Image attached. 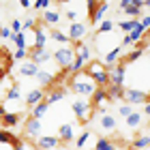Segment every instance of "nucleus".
Wrapping results in <instances>:
<instances>
[{
    "mask_svg": "<svg viewBox=\"0 0 150 150\" xmlns=\"http://www.w3.org/2000/svg\"><path fill=\"white\" fill-rule=\"evenodd\" d=\"M69 86L75 94H79V97H88L90 99L94 90H97V86H94V81L88 77V75L81 71V73H73V77H69Z\"/></svg>",
    "mask_w": 150,
    "mask_h": 150,
    "instance_id": "obj_1",
    "label": "nucleus"
},
{
    "mask_svg": "<svg viewBox=\"0 0 150 150\" xmlns=\"http://www.w3.org/2000/svg\"><path fill=\"white\" fill-rule=\"evenodd\" d=\"M52 58H54V62H56L60 69H71V64H73V60H75L73 47L71 45H62L60 50H56V52L52 54Z\"/></svg>",
    "mask_w": 150,
    "mask_h": 150,
    "instance_id": "obj_2",
    "label": "nucleus"
},
{
    "mask_svg": "<svg viewBox=\"0 0 150 150\" xmlns=\"http://www.w3.org/2000/svg\"><path fill=\"white\" fill-rule=\"evenodd\" d=\"M73 114H75V118H77L79 122H88L92 118V105H90V101H84V99H77V101H73Z\"/></svg>",
    "mask_w": 150,
    "mask_h": 150,
    "instance_id": "obj_3",
    "label": "nucleus"
},
{
    "mask_svg": "<svg viewBox=\"0 0 150 150\" xmlns=\"http://www.w3.org/2000/svg\"><path fill=\"white\" fill-rule=\"evenodd\" d=\"M107 6H110L107 2H94V0H90V2H88V17H90L92 24H99L101 19H103Z\"/></svg>",
    "mask_w": 150,
    "mask_h": 150,
    "instance_id": "obj_4",
    "label": "nucleus"
},
{
    "mask_svg": "<svg viewBox=\"0 0 150 150\" xmlns=\"http://www.w3.org/2000/svg\"><path fill=\"white\" fill-rule=\"evenodd\" d=\"M24 137L28 139H39L41 137V120L32 118V116H28L24 122Z\"/></svg>",
    "mask_w": 150,
    "mask_h": 150,
    "instance_id": "obj_5",
    "label": "nucleus"
},
{
    "mask_svg": "<svg viewBox=\"0 0 150 150\" xmlns=\"http://www.w3.org/2000/svg\"><path fill=\"white\" fill-rule=\"evenodd\" d=\"M125 69H127V64H122V62H116L114 67L107 69V73H110V86L122 88V81H125Z\"/></svg>",
    "mask_w": 150,
    "mask_h": 150,
    "instance_id": "obj_6",
    "label": "nucleus"
},
{
    "mask_svg": "<svg viewBox=\"0 0 150 150\" xmlns=\"http://www.w3.org/2000/svg\"><path fill=\"white\" fill-rule=\"evenodd\" d=\"M122 99H125L129 105L148 103V92H144V90H137V88H129V90H125V94H122Z\"/></svg>",
    "mask_w": 150,
    "mask_h": 150,
    "instance_id": "obj_7",
    "label": "nucleus"
},
{
    "mask_svg": "<svg viewBox=\"0 0 150 150\" xmlns=\"http://www.w3.org/2000/svg\"><path fill=\"white\" fill-rule=\"evenodd\" d=\"M73 47V54H75V60H79V62H84V64H88L90 62V47H88L84 41H75V43L71 45Z\"/></svg>",
    "mask_w": 150,
    "mask_h": 150,
    "instance_id": "obj_8",
    "label": "nucleus"
},
{
    "mask_svg": "<svg viewBox=\"0 0 150 150\" xmlns=\"http://www.w3.org/2000/svg\"><path fill=\"white\" fill-rule=\"evenodd\" d=\"M84 73L90 77L92 81L99 77V75H103V73H107V67L101 62V60H90V62L86 64V69H84Z\"/></svg>",
    "mask_w": 150,
    "mask_h": 150,
    "instance_id": "obj_9",
    "label": "nucleus"
},
{
    "mask_svg": "<svg viewBox=\"0 0 150 150\" xmlns=\"http://www.w3.org/2000/svg\"><path fill=\"white\" fill-rule=\"evenodd\" d=\"M86 35V26L81 24V22H73L69 24V32H67V37H69L71 43H75V41H81Z\"/></svg>",
    "mask_w": 150,
    "mask_h": 150,
    "instance_id": "obj_10",
    "label": "nucleus"
},
{
    "mask_svg": "<svg viewBox=\"0 0 150 150\" xmlns=\"http://www.w3.org/2000/svg\"><path fill=\"white\" fill-rule=\"evenodd\" d=\"M105 103H107V90L105 88H97L94 90V94L90 97V105H92V110H105Z\"/></svg>",
    "mask_w": 150,
    "mask_h": 150,
    "instance_id": "obj_11",
    "label": "nucleus"
},
{
    "mask_svg": "<svg viewBox=\"0 0 150 150\" xmlns=\"http://www.w3.org/2000/svg\"><path fill=\"white\" fill-rule=\"evenodd\" d=\"M28 56H30V60L35 64H43V62H47V60H52V54L47 50H37V47H30Z\"/></svg>",
    "mask_w": 150,
    "mask_h": 150,
    "instance_id": "obj_12",
    "label": "nucleus"
},
{
    "mask_svg": "<svg viewBox=\"0 0 150 150\" xmlns=\"http://www.w3.org/2000/svg\"><path fill=\"white\" fill-rule=\"evenodd\" d=\"M60 146V139L56 135H43V137L37 139V148L39 150H52V148H58Z\"/></svg>",
    "mask_w": 150,
    "mask_h": 150,
    "instance_id": "obj_13",
    "label": "nucleus"
},
{
    "mask_svg": "<svg viewBox=\"0 0 150 150\" xmlns=\"http://www.w3.org/2000/svg\"><path fill=\"white\" fill-rule=\"evenodd\" d=\"M99 127L103 129V131H114V129L118 127V118H116L114 114H101L99 116Z\"/></svg>",
    "mask_w": 150,
    "mask_h": 150,
    "instance_id": "obj_14",
    "label": "nucleus"
},
{
    "mask_svg": "<svg viewBox=\"0 0 150 150\" xmlns=\"http://www.w3.org/2000/svg\"><path fill=\"white\" fill-rule=\"evenodd\" d=\"M43 99H45V90H43V88H35V90H30V92H28V97H26V105H28L30 110H32V107L39 105Z\"/></svg>",
    "mask_w": 150,
    "mask_h": 150,
    "instance_id": "obj_15",
    "label": "nucleus"
},
{
    "mask_svg": "<svg viewBox=\"0 0 150 150\" xmlns=\"http://www.w3.org/2000/svg\"><path fill=\"white\" fill-rule=\"evenodd\" d=\"M47 39H50V35L45 32L43 24H39L37 28H35V47H37V50H45V43H47Z\"/></svg>",
    "mask_w": 150,
    "mask_h": 150,
    "instance_id": "obj_16",
    "label": "nucleus"
},
{
    "mask_svg": "<svg viewBox=\"0 0 150 150\" xmlns=\"http://www.w3.org/2000/svg\"><path fill=\"white\" fill-rule=\"evenodd\" d=\"M19 112H6L2 118H0V129H11V127H15L17 122H19Z\"/></svg>",
    "mask_w": 150,
    "mask_h": 150,
    "instance_id": "obj_17",
    "label": "nucleus"
},
{
    "mask_svg": "<svg viewBox=\"0 0 150 150\" xmlns=\"http://www.w3.org/2000/svg\"><path fill=\"white\" fill-rule=\"evenodd\" d=\"M19 73H22L24 77H37L39 64H35L32 60H26V62H22V67H19Z\"/></svg>",
    "mask_w": 150,
    "mask_h": 150,
    "instance_id": "obj_18",
    "label": "nucleus"
},
{
    "mask_svg": "<svg viewBox=\"0 0 150 150\" xmlns=\"http://www.w3.org/2000/svg\"><path fill=\"white\" fill-rule=\"evenodd\" d=\"M56 137L62 142V144H67V142H71L73 139V125H69V122H67V125H60V129H58V135Z\"/></svg>",
    "mask_w": 150,
    "mask_h": 150,
    "instance_id": "obj_19",
    "label": "nucleus"
},
{
    "mask_svg": "<svg viewBox=\"0 0 150 150\" xmlns=\"http://www.w3.org/2000/svg\"><path fill=\"white\" fill-rule=\"evenodd\" d=\"M67 97V92H64V88H54V90H50L45 94V101H47V105H52V103H58V101H62Z\"/></svg>",
    "mask_w": 150,
    "mask_h": 150,
    "instance_id": "obj_20",
    "label": "nucleus"
},
{
    "mask_svg": "<svg viewBox=\"0 0 150 150\" xmlns=\"http://www.w3.org/2000/svg\"><path fill=\"white\" fill-rule=\"evenodd\" d=\"M118 58H120V45H118V47H114V50H110V52H107V54H105V58L101 60V62H103V64L107 67V69H110V67H114L116 62H118Z\"/></svg>",
    "mask_w": 150,
    "mask_h": 150,
    "instance_id": "obj_21",
    "label": "nucleus"
},
{
    "mask_svg": "<svg viewBox=\"0 0 150 150\" xmlns=\"http://www.w3.org/2000/svg\"><path fill=\"white\" fill-rule=\"evenodd\" d=\"M58 22H60V13H58V11L47 9V11L43 13V24H47V26H56Z\"/></svg>",
    "mask_w": 150,
    "mask_h": 150,
    "instance_id": "obj_22",
    "label": "nucleus"
},
{
    "mask_svg": "<svg viewBox=\"0 0 150 150\" xmlns=\"http://www.w3.org/2000/svg\"><path fill=\"white\" fill-rule=\"evenodd\" d=\"M47 107H50V105H47V101L43 99V101H41L39 105H35V107H32V112H30V116H32V118H37V120H41V118H43V116H45V112H47Z\"/></svg>",
    "mask_w": 150,
    "mask_h": 150,
    "instance_id": "obj_23",
    "label": "nucleus"
},
{
    "mask_svg": "<svg viewBox=\"0 0 150 150\" xmlns=\"http://www.w3.org/2000/svg\"><path fill=\"white\" fill-rule=\"evenodd\" d=\"M150 146V135H139V137H135V142L131 144V150H144Z\"/></svg>",
    "mask_w": 150,
    "mask_h": 150,
    "instance_id": "obj_24",
    "label": "nucleus"
},
{
    "mask_svg": "<svg viewBox=\"0 0 150 150\" xmlns=\"http://www.w3.org/2000/svg\"><path fill=\"white\" fill-rule=\"evenodd\" d=\"M142 122H144V114H139V112H133L131 116L127 118V127L129 129H137Z\"/></svg>",
    "mask_w": 150,
    "mask_h": 150,
    "instance_id": "obj_25",
    "label": "nucleus"
},
{
    "mask_svg": "<svg viewBox=\"0 0 150 150\" xmlns=\"http://www.w3.org/2000/svg\"><path fill=\"white\" fill-rule=\"evenodd\" d=\"M105 90H107V101H118V99H122V94H125V90L118 88V86H107Z\"/></svg>",
    "mask_w": 150,
    "mask_h": 150,
    "instance_id": "obj_26",
    "label": "nucleus"
},
{
    "mask_svg": "<svg viewBox=\"0 0 150 150\" xmlns=\"http://www.w3.org/2000/svg\"><path fill=\"white\" fill-rule=\"evenodd\" d=\"M37 79H39V84H41V86H52L54 75H52L50 71H41V69H39V73H37Z\"/></svg>",
    "mask_w": 150,
    "mask_h": 150,
    "instance_id": "obj_27",
    "label": "nucleus"
},
{
    "mask_svg": "<svg viewBox=\"0 0 150 150\" xmlns=\"http://www.w3.org/2000/svg\"><path fill=\"white\" fill-rule=\"evenodd\" d=\"M118 26H120V30L125 32V35H129L135 26H139V19H125V22H120Z\"/></svg>",
    "mask_w": 150,
    "mask_h": 150,
    "instance_id": "obj_28",
    "label": "nucleus"
},
{
    "mask_svg": "<svg viewBox=\"0 0 150 150\" xmlns=\"http://www.w3.org/2000/svg\"><path fill=\"white\" fill-rule=\"evenodd\" d=\"M114 30V22H110V19H105V22H101V26L97 28V32H94V37H101V35H107V32Z\"/></svg>",
    "mask_w": 150,
    "mask_h": 150,
    "instance_id": "obj_29",
    "label": "nucleus"
},
{
    "mask_svg": "<svg viewBox=\"0 0 150 150\" xmlns=\"http://www.w3.org/2000/svg\"><path fill=\"white\" fill-rule=\"evenodd\" d=\"M112 148H116V146H114V142H110L107 137H99L97 144H94V150H112Z\"/></svg>",
    "mask_w": 150,
    "mask_h": 150,
    "instance_id": "obj_30",
    "label": "nucleus"
},
{
    "mask_svg": "<svg viewBox=\"0 0 150 150\" xmlns=\"http://www.w3.org/2000/svg\"><path fill=\"white\" fill-rule=\"evenodd\" d=\"M50 37H52L54 41H58V43H71L69 37H67L64 32H60L58 28H52V30H50Z\"/></svg>",
    "mask_w": 150,
    "mask_h": 150,
    "instance_id": "obj_31",
    "label": "nucleus"
},
{
    "mask_svg": "<svg viewBox=\"0 0 150 150\" xmlns=\"http://www.w3.org/2000/svg\"><path fill=\"white\" fill-rule=\"evenodd\" d=\"M11 101H19V88H17V84H13L9 88V92H6V103H11Z\"/></svg>",
    "mask_w": 150,
    "mask_h": 150,
    "instance_id": "obj_32",
    "label": "nucleus"
},
{
    "mask_svg": "<svg viewBox=\"0 0 150 150\" xmlns=\"http://www.w3.org/2000/svg\"><path fill=\"white\" fill-rule=\"evenodd\" d=\"M90 137H92L90 131H84V133H81L79 137H77V142H75V148H77V150H79V148H84V146L88 144V139H90Z\"/></svg>",
    "mask_w": 150,
    "mask_h": 150,
    "instance_id": "obj_33",
    "label": "nucleus"
},
{
    "mask_svg": "<svg viewBox=\"0 0 150 150\" xmlns=\"http://www.w3.org/2000/svg\"><path fill=\"white\" fill-rule=\"evenodd\" d=\"M13 43H15L17 50H26V32H19V35H15Z\"/></svg>",
    "mask_w": 150,
    "mask_h": 150,
    "instance_id": "obj_34",
    "label": "nucleus"
},
{
    "mask_svg": "<svg viewBox=\"0 0 150 150\" xmlns=\"http://www.w3.org/2000/svg\"><path fill=\"white\" fill-rule=\"evenodd\" d=\"M11 32H13V35H19V32H24L22 22H19V19H13V22H11Z\"/></svg>",
    "mask_w": 150,
    "mask_h": 150,
    "instance_id": "obj_35",
    "label": "nucleus"
},
{
    "mask_svg": "<svg viewBox=\"0 0 150 150\" xmlns=\"http://www.w3.org/2000/svg\"><path fill=\"white\" fill-rule=\"evenodd\" d=\"M139 26L144 28V32H150V15H144L139 19Z\"/></svg>",
    "mask_w": 150,
    "mask_h": 150,
    "instance_id": "obj_36",
    "label": "nucleus"
},
{
    "mask_svg": "<svg viewBox=\"0 0 150 150\" xmlns=\"http://www.w3.org/2000/svg\"><path fill=\"white\" fill-rule=\"evenodd\" d=\"M118 114L122 116V118H129V116L133 114V110H131V105H122L120 110H118Z\"/></svg>",
    "mask_w": 150,
    "mask_h": 150,
    "instance_id": "obj_37",
    "label": "nucleus"
},
{
    "mask_svg": "<svg viewBox=\"0 0 150 150\" xmlns=\"http://www.w3.org/2000/svg\"><path fill=\"white\" fill-rule=\"evenodd\" d=\"M13 58H15V60H24V58H28V52H26V50H15Z\"/></svg>",
    "mask_w": 150,
    "mask_h": 150,
    "instance_id": "obj_38",
    "label": "nucleus"
},
{
    "mask_svg": "<svg viewBox=\"0 0 150 150\" xmlns=\"http://www.w3.org/2000/svg\"><path fill=\"white\" fill-rule=\"evenodd\" d=\"M11 35L13 32L6 28V26H0V39H11Z\"/></svg>",
    "mask_w": 150,
    "mask_h": 150,
    "instance_id": "obj_39",
    "label": "nucleus"
},
{
    "mask_svg": "<svg viewBox=\"0 0 150 150\" xmlns=\"http://www.w3.org/2000/svg\"><path fill=\"white\" fill-rule=\"evenodd\" d=\"M32 4H35L37 9H45L47 11V6H50L52 2H50V0H37V2H32Z\"/></svg>",
    "mask_w": 150,
    "mask_h": 150,
    "instance_id": "obj_40",
    "label": "nucleus"
},
{
    "mask_svg": "<svg viewBox=\"0 0 150 150\" xmlns=\"http://www.w3.org/2000/svg\"><path fill=\"white\" fill-rule=\"evenodd\" d=\"M64 17L69 19L71 24H73V22H77V11H67V13H64Z\"/></svg>",
    "mask_w": 150,
    "mask_h": 150,
    "instance_id": "obj_41",
    "label": "nucleus"
},
{
    "mask_svg": "<svg viewBox=\"0 0 150 150\" xmlns=\"http://www.w3.org/2000/svg\"><path fill=\"white\" fill-rule=\"evenodd\" d=\"M6 73H9V67H0V81L6 77Z\"/></svg>",
    "mask_w": 150,
    "mask_h": 150,
    "instance_id": "obj_42",
    "label": "nucleus"
},
{
    "mask_svg": "<svg viewBox=\"0 0 150 150\" xmlns=\"http://www.w3.org/2000/svg\"><path fill=\"white\" fill-rule=\"evenodd\" d=\"M19 4H22L24 9H30V6H32V2H30V0H22V2H19Z\"/></svg>",
    "mask_w": 150,
    "mask_h": 150,
    "instance_id": "obj_43",
    "label": "nucleus"
},
{
    "mask_svg": "<svg viewBox=\"0 0 150 150\" xmlns=\"http://www.w3.org/2000/svg\"><path fill=\"white\" fill-rule=\"evenodd\" d=\"M4 114H6V107H4V105H0V118H2Z\"/></svg>",
    "mask_w": 150,
    "mask_h": 150,
    "instance_id": "obj_44",
    "label": "nucleus"
},
{
    "mask_svg": "<svg viewBox=\"0 0 150 150\" xmlns=\"http://www.w3.org/2000/svg\"><path fill=\"white\" fill-rule=\"evenodd\" d=\"M144 114H146L148 118H150V103H146V110H144Z\"/></svg>",
    "mask_w": 150,
    "mask_h": 150,
    "instance_id": "obj_45",
    "label": "nucleus"
},
{
    "mask_svg": "<svg viewBox=\"0 0 150 150\" xmlns=\"http://www.w3.org/2000/svg\"><path fill=\"white\" fill-rule=\"evenodd\" d=\"M144 6H150V0H144Z\"/></svg>",
    "mask_w": 150,
    "mask_h": 150,
    "instance_id": "obj_46",
    "label": "nucleus"
},
{
    "mask_svg": "<svg viewBox=\"0 0 150 150\" xmlns=\"http://www.w3.org/2000/svg\"><path fill=\"white\" fill-rule=\"evenodd\" d=\"M2 54H4V50H0V56H2ZM0 67H2V64H0Z\"/></svg>",
    "mask_w": 150,
    "mask_h": 150,
    "instance_id": "obj_47",
    "label": "nucleus"
},
{
    "mask_svg": "<svg viewBox=\"0 0 150 150\" xmlns=\"http://www.w3.org/2000/svg\"><path fill=\"white\" fill-rule=\"evenodd\" d=\"M148 47H150V37H148Z\"/></svg>",
    "mask_w": 150,
    "mask_h": 150,
    "instance_id": "obj_48",
    "label": "nucleus"
},
{
    "mask_svg": "<svg viewBox=\"0 0 150 150\" xmlns=\"http://www.w3.org/2000/svg\"><path fill=\"white\" fill-rule=\"evenodd\" d=\"M112 150H116V148H112Z\"/></svg>",
    "mask_w": 150,
    "mask_h": 150,
    "instance_id": "obj_49",
    "label": "nucleus"
}]
</instances>
